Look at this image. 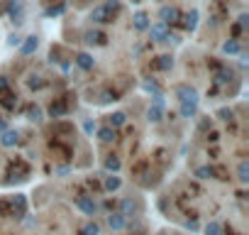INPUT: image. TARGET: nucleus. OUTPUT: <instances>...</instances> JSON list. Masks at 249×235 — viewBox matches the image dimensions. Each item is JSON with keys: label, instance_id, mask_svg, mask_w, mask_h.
<instances>
[{"label": "nucleus", "instance_id": "f257e3e1", "mask_svg": "<svg viewBox=\"0 0 249 235\" xmlns=\"http://www.w3.org/2000/svg\"><path fill=\"white\" fill-rule=\"evenodd\" d=\"M122 235H147V233H144V230H140V228H132V223H130V225H124Z\"/></svg>", "mask_w": 249, "mask_h": 235}, {"label": "nucleus", "instance_id": "f03ea898", "mask_svg": "<svg viewBox=\"0 0 249 235\" xmlns=\"http://www.w3.org/2000/svg\"><path fill=\"white\" fill-rule=\"evenodd\" d=\"M35 47H37V42H35V37H30V42L25 44V49H22V52H25V54H30V52H32Z\"/></svg>", "mask_w": 249, "mask_h": 235}, {"label": "nucleus", "instance_id": "7ed1b4c3", "mask_svg": "<svg viewBox=\"0 0 249 235\" xmlns=\"http://www.w3.org/2000/svg\"><path fill=\"white\" fill-rule=\"evenodd\" d=\"M159 235H188V233H178V230H161Z\"/></svg>", "mask_w": 249, "mask_h": 235}, {"label": "nucleus", "instance_id": "20e7f679", "mask_svg": "<svg viewBox=\"0 0 249 235\" xmlns=\"http://www.w3.org/2000/svg\"><path fill=\"white\" fill-rule=\"evenodd\" d=\"M225 52H237V44H225Z\"/></svg>", "mask_w": 249, "mask_h": 235}]
</instances>
